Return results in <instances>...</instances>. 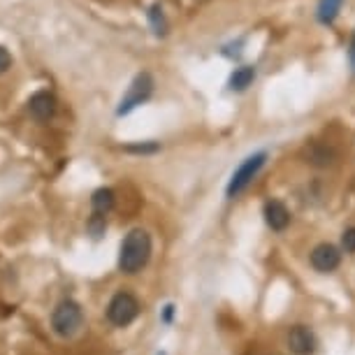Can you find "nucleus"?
Returning <instances> with one entry per match:
<instances>
[{
	"instance_id": "dca6fc26",
	"label": "nucleus",
	"mask_w": 355,
	"mask_h": 355,
	"mask_svg": "<svg viewBox=\"0 0 355 355\" xmlns=\"http://www.w3.org/2000/svg\"><path fill=\"white\" fill-rule=\"evenodd\" d=\"M341 249L346 253H355V227H348L341 234Z\"/></svg>"
},
{
	"instance_id": "9b49d317",
	"label": "nucleus",
	"mask_w": 355,
	"mask_h": 355,
	"mask_svg": "<svg viewBox=\"0 0 355 355\" xmlns=\"http://www.w3.org/2000/svg\"><path fill=\"white\" fill-rule=\"evenodd\" d=\"M114 191L112 189H98L93 193L91 198V207H93V214H98V216H107V214L112 211L114 207Z\"/></svg>"
},
{
	"instance_id": "aec40b11",
	"label": "nucleus",
	"mask_w": 355,
	"mask_h": 355,
	"mask_svg": "<svg viewBox=\"0 0 355 355\" xmlns=\"http://www.w3.org/2000/svg\"><path fill=\"white\" fill-rule=\"evenodd\" d=\"M172 313H174V306H172V304H167V306H165V311H163V320H167V323H170V320H172Z\"/></svg>"
},
{
	"instance_id": "f03ea898",
	"label": "nucleus",
	"mask_w": 355,
	"mask_h": 355,
	"mask_svg": "<svg viewBox=\"0 0 355 355\" xmlns=\"http://www.w3.org/2000/svg\"><path fill=\"white\" fill-rule=\"evenodd\" d=\"M84 325V311L75 300H63L51 313V327L58 337H75Z\"/></svg>"
},
{
	"instance_id": "4468645a",
	"label": "nucleus",
	"mask_w": 355,
	"mask_h": 355,
	"mask_svg": "<svg viewBox=\"0 0 355 355\" xmlns=\"http://www.w3.org/2000/svg\"><path fill=\"white\" fill-rule=\"evenodd\" d=\"M334 160V153L330 149H325V146H313V149L309 151V163L313 165H330Z\"/></svg>"
},
{
	"instance_id": "2eb2a0df",
	"label": "nucleus",
	"mask_w": 355,
	"mask_h": 355,
	"mask_svg": "<svg viewBox=\"0 0 355 355\" xmlns=\"http://www.w3.org/2000/svg\"><path fill=\"white\" fill-rule=\"evenodd\" d=\"M105 227H107V223H105V216H98V214H93L91 220H89V232L93 234V237L98 239V237H103Z\"/></svg>"
},
{
	"instance_id": "6ab92c4d",
	"label": "nucleus",
	"mask_w": 355,
	"mask_h": 355,
	"mask_svg": "<svg viewBox=\"0 0 355 355\" xmlns=\"http://www.w3.org/2000/svg\"><path fill=\"white\" fill-rule=\"evenodd\" d=\"M348 58H351V68H353V72H355V35H353V40H351V49H348Z\"/></svg>"
},
{
	"instance_id": "9d476101",
	"label": "nucleus",
	"mask_w": 355,
	"mask_h": 355,
	"mask_svg": "<svg viewBox=\"0 0 355 355\" xmlns=\"http://www.w3.org/2000/svg\"><path fill=\"white\" fill-rule=\"evenodd\" d=\"M253 79H256V68H251V65H242V68H237L230 75V91H246L249 86L253 84Z\"/></svg>"
},
{
	"instance_id": "20e7f679",
	"label": "nucleus",
	"mask_w": 355,
	"mask_h": 355,
	"mask_svg": "<svg viewBox=\"0 0 355 355\" xmlns=\"http://www.w3.org/2000/svg\"><path fill=\"white\" fill-rule=\"evenodd\" d=\"M139 316V302L130 293H116L107 304V320L116 327H128L132 320Z\"/></svg>"
},
{
	"instance_id": "f3484780",
	"label": "nucleus",
	"mask_w": 355,
	"mask_h": 355,
	"mask_svg": "<svg viewBox=\"0 0 355 355\" xmlns=\"http://www.w3.org/2000/svg\"><path fill=\"white\" fill-rule=\"evenodd\" d=\"M160 146L156 142H146V144H128L125 146V151L130 153H156Z\"/></svg>"
},
{
	"instance_id": "f257e3e1",
	"label": "nucleus",
	"mask_w": 355,
	"mask_h": 355,
	"mask_svg": "<svg viewBox=\"0 0 355 355\" xmlns=\"http://www.w3.org/2000/svg\"><path fill=\"white\" fill-rule=\"evenodd\" d=\"M151 258V237L142 227H135L125 234L121 251H119V270L123 274L142 272Z\"/></svg>"
},
{
	"instance_id": "ddd939ff",
	"label": "nucleus",
	"mask_w": 355,
	"mask_h": 355,
	"mask_svg": "<svg viewBox=\"0 0 355 355\" xmlns=\"http://www.w3.org/2000/svg\"><path fill=\"white\" fill-rule=\"evenodd\" d=\"M149 21H151L153 33H156V35H165V33H167V24H165L163 8H160V5H153V8L149 10Z\"/></svg>"
},
{
	"instance_id": "1a4fd4ad",
	"label": "nucleus",
	"mask_w": 355,
	"mask_h": 355,
	"mask_svg": "<svg viewBox=\"0 0 355 355\" xmlns=\"http://www.w3.org/2000/svg\"><path fill=\"white\" fill-rule=\"evenodd\" d=\"M263 216H265V223L270 225L274 232H281L291 225V211H288V207L281 202V200H270V202H265Z\"/></svg>"
},
{
	"instance_id": "0eeeda50",
	"label": "nucleus",
	"mask_w": 355,
	"mask_h": 355,
	"mask_svg": "<svg viewBox=\"0 0 355 355\" xmlns=\"http://www.w3.org/2000/svg\"><path fill=\"white\" fill-rule=\"evenodd\" d=\"M316 334L313 330H309L306 325H295L288 332V346L295 355H311L316 351Z\"/></svg>"
},
{
	"instance_id": "6e6552de",
	"label": "nucleus",
	"mask_w": 355,
	"mask_h": 355,
	"mask_svg": "<svg viewBox=\"0 0 355 355\" xmlns=\"http://www.w3.org/2000/svg\"><path fill=\"white\" fill-rule=\"evenodd\" d=\"M28 112H31V116L35 119V121H40V123L49 121L53 114H56V98H53V93L37 91L35 96H31Z\"/></svg>"
},
{
	"instance_id": "f8f14e48",
	"label": "nucleus",
	"mask_w": 355,
	"mask_h": 355,
	"mask_svg": "<svg viewBox=\"0 0 355 355\" xmlns=\"http://www.w3.org/2000/svg\"><path fill=\"white\" fill-rule=\"evenodd\" d=\"M344 5V0H318V10H316V19L323 26L334 24V19L339 17V10Z\"/></svg>"
},
{
	"instance_id": "7ed1b4c3",
	"label": "nucleus",
	"mask_w": 355,
	"mask_h": 355,
	"mask_svg": "<svg viewBox=\"0 0 355 355\" xmlns=\"http://www.w3.org/2000/svg\"><path fill=\"white\" fill-rule=\"evenodd\" d=\"M265 160H267V153H263V151L246 158L244 163L232 172L230 182H227V189H225V196L232 200V198H237L239 193H244L249 189V184L258 177V172L263 170Z\"/></svg>"
},
{
	"instance_id": "39448f33",
	"label": "nucleus",
	"mask_w": 355,
	"mask_h": 355,
	"mask_svg": "<svg viewBox=\"0 0 355 355\" xmlns=\"http://www.w3.org/2000/svg\"><path fill=\"white\" fill-rule=\"evenodd\" d=\"M153 93V77L149 72H139V75L132 79V84L128 86V93L121 98V103H119V110L116 114L119 116H123V114H130L135 107L144 105L146 100L151 98Z\"/></svg>"
},
{
	"instance_id": "a211bd4d",
	"label": "nucleus",
	"mask_w": 355,
	"mask_h": 355,
	"mask_svg": "<svg viewBox=\"0 0 355 355\" xmlns=\"http://www.w3.org/2000/svg\"><path fill=\"white\" fill-rule=\"evenodd\" d=\"M10 65H12L10 51L5 49V46H0V75H3V72H8V70H10Z\"/></svg>"
},
{
	"instance_id": "423d86ee",
	"label": "nucleus",
	"mask_w": 355,
	"mask_h": 355,
	"mask_svg": "<svg viewBox=\"0 0 355 355\" xmlns=\"http://www.w3.org/2000/svg\"><path fill=\"white\" fill-rule=\"evenodd\" d=\"M311 265H313V270L330 274L341 265V251L334 244H318L316 249L311 251Z\"/></svg>"
}]
</instances>
